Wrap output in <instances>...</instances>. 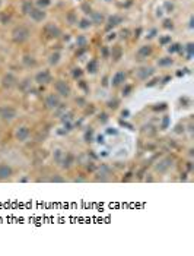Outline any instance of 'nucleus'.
Segmentation results:
<instances>
[{"label": "nucleus", "mask_w": 194, "mask_h": 256, "mask_svg": "<svg viewBox=\"0 0 194 256\" xmlns=\"http://www.w3.org/2000/svg\"><path fill=\"white\" fill-rule=\"evenodd\" d=\"M150 53H152V49H150V45H143V47H140V49L137 50V57L144 59V57H148Z\"/></svg>", "instance_id": "obj_18"}, {"label": "nucleus", "mask_w": 194, "mask_h": 256, "mask_svg": "<svg viewBox=\"0 0 194 256\" xmlns=\"http://www.w3.org/2000/svg\"><path fill=\"white\" fill-rule=\"evenodd\" d=\"M111 56H113L114 60H120V57H121V47H118V45H115V47H113V51H111Z\"/></svg>", "instance_id": "obj_29"}, {"label": "nucleus", "mask_w": 194, "mask_h": 256, "mask_svg": "<svg viewBox=\"0 0 194 256\" xmlns=\"http://www.w3.org/2000/svg\"><path fill=\"white\" fill-rule=\"evenodd\" d=\"M107 107H108L109 110H113V111L118 110V107H120V100H117V98L109 100L108 103H107Z\"/></svg>", "instance_id": "obj_25"}, {"label": "nucleus", "mask_w": 194, "mask_h": 256, "mask_svg": "<svg viewBox=\"0 0 194 256\" xmlns=\"http://www.w3.org/2000/svg\"><path fill=\"white\" fill-rule=\"evenodd\" d=\"M22 62H23V64L27 66V68H34L36 64V60L32 56H25V57L22 59Z\"/></svg>", "instance_id": "obj_21"}, {"label": "nucleus", "mask_w": 194, "mask_h": 256, "mask_svg": "<svg viewBox=\"0 0 194 256\" xmlns=\"http://www.w3.org/2000/svg\"><path fill=\"white\" fill-rule=\"evenodd\" d=\"M44 34L47 37H50V38H57V37L61 35V31H60V28L54 23H47L44 28Z\"/></svg>", "instance_id": "obj_13"}, {"label": "nucleus", "mask_w": 194, "mask_h": 256, "mask_svg": "<svg viewBox=\"0 0 194 256\" xmlns=\"http://www.w3.org/2000/svg\"><path fill=\"white\" fill-rule=\"evenodd\" d=\"M61 104V98H60L57 94H47L44 98V107L45 110H50V111H54L56 108Z\"/></svg>", "instance_id": "obj_6"}, {"label": "nucleus", "mask_w": 194, "mask_h": 256, "mask_svg": "<svg viewBox=\"0 0 194 256\" xmlns=\"http://www.w3.org/2000/svg\"><path fill=\"white\" fill-rule=\"evenodd\" d=\"M95 111H96V108H95L94 104H86L85 107H83V113H85V116H92V114H95Z\"/></svg>", "instance_id": "obj_28"}, {"label": "nucleus", "mask_w": 194, "mask_h": 256, "mask_svg": "<svg viewBox=\"0 0 194 256\" xmlns=\"http://www.w3.org/2000/svg\"><path fill=\"white\" fill-rule=\"evenodd\" d=\"M94 180L96 182H107V180L111 179V176H113V168L108 166V164H101V166L96 167V170L94 171Z\"/></svg>", "instance_id": "obj_2"}, {"label": "nucleus", "mask_w": 194, "mask_h": 256, "mask_svg": "<svg viewBox=\"0 0 194 256\" xmlns=\"http://www.w3.org/2000/svg\"><path fill=\"white\" fill-rule=\"evenodd\" d=\"M96 120H98V123H101V125H105V123L109 121V114L105 111H101L99 114H98V117H96Z\"/></svg>", "instance_id": "obj_23"}, {"label": "nucleus", "mask_w": 194, "mask_h": 256, "mask_svg": "<svg viewBox=\"0 0 194 256\" xmlns=\"http://www.w3.org/2000/svg\"><path fill=\"white\" fill-rule=\"evenodd\" d=\"M75 101H76V104H79V107H80V108H83L86 104H88V101H86L83 97H76V98H75Z\"/></svg>", "instance_id": "obj_36"}, {"label": "nucleus", "mask_w": 194, "mask_h": 256, "mask_svg": "<svg viewBox=\"0 0 194 256\" xmlns=\"http://www.w3.org/2000/svg\"><path fill=\"white\" fill-rule=\"evenodd\" d=\"M50 3H51V0H36V6L41 8V9H44V8H47V6H50Z\"/></svg>", "instance_id": "obj_35"}, {"label": "nucleus", "mask_w": 194, "mask_h": 256, "mask_svg": "<svg viewBox=\"0 0 194 256\" xmlns=\"http://www.w3.org/2000/svg\"><path fill=\"white\" fill-rule=\"evenodd\" d=\"M156 32H158V31H156V29H152V31H150L149 34H148V38H153V37H155V34H156Z\"/></svg>", "instance_id": "obj_48"}, {"label": "nucleus", "mask_w": 194, "mask_h": 256, "mask_svg": "<svg viewBox=\"0 0 194 256\" xmlns=\"http://www.w3.org/2000/svg\"><path fill=\"white\" fill-rule=\"evenodd\" d=\"M96 167H98V166H96L94 161H88V162H86L85 168H86V171H88V173H94V171L96 170Z\"/></svg>", "instance_id": "obj_32"}, {"label": "nucleus", "mask_w": 194, "mask_h": 256, "mask_svg": "<svg viewBox=\"0 0 194 256\" xmlns=\"http://www.w3.org/2000/svg\"><path fill=\"white\" fill-rule=\"evenodd\" d=\"M193 47H194L193 43H188V44H187V51H188V60H190V57L193 56V51H194Z\"/></svg>", "instance_id": "obj_42"}, {"label": "nucleus", "mask_w": 194, "mask_h": 256, "mask_svg": "<svg viewBox=\"0 0 194 256\" xmlns=\"http://www.w3.org/2000/svg\"><path fill=\"white\" fill-rule=\"evenodd\" d=\"M155 73V69L153 68H148V66H144V68H140L137 70V78H139L140 81H146L148 78H150L152 75Z\"/></svg>", "instance_id": "obj_15"}, {"label": "nucleus", "mask_w": 194, "mask_h": 256, "mask_svg": "<svg viewBox=\"0 0 194 256\" xmlns=\"http://www.w3.org/2000/svg\"><path fill=\"white\" fill-rule=\"evenodd\" d=\"M29 136H31V127L29 126H27V125L16 126V129L13 132L15 141H18V142H27L29 139Z\"/></svg>", "instance_id": "obj_5"}, {"label": "nucleus", "mask_w": 194, "mask_h": 256, "mask_svg": "<svg viewBox=\"0 0 194 256\" xmlns=\"http://www.w3.org/2000/svg\"><path fill=\"white\" fill-rule=\"evenodd\" d=\"M133 179V171H127L126 174L123 176V182H130Z\"/></svg>", "instance_id": "obj_40"}, {"label": "nucleus", "mask_w": 194, "mask_h": 256, "mask_svg": "<svg viewBox=\"0 0 194 256\" xmlns=\"http://www.w3.org/2000/svg\"><path fill=\"white\" fill-rule=\"evenodd\" d=\"M28 180H29V179H28V177H23V179H21V180H19V182H28Z\"/></svg>", "instance_id": "obj_53"}, {"label": "nucleus", "mask_w": 194, "mask_h": 256, "mask_svg": "<svg viewBox=\"0 0 194 256\" xmlns=\"http://www.w3.org/2000/svg\"><path fill=\"white\" fill-rule=\"evenodd\" d=\"M18 117V110L13 105H3L0 107V120L3 123H10Z\"/></svg>", "instance_id": "obj_3"}, {"label": "nucleus", "mask_w": 194, "mask_h": 256, "mask_svg": "<svg viewBox=\"0 0 194 256\" xmlns=\"http://www.w3.org/2000/svg\"><path fill=\"white\" fill-rule=\"evenodd\" d=\"M63 155H64V149L60 148V146H57V148L53 149V154H51V157H53V161H54L56 164H60L61 158H63Z\"/></svg>", "instance_id": "obj_17"}, {"label": "nucleus", "mask_w": 194, "mask_h": 256, "mask_svg": "<svg viewBox=\"0 0 194 256\" xmlns=\"http://www.w3.org/2000/svg\"><path fill=\"white\" fill-rule=\"evenodd\" d=\"M86 70H88V73H96V70H98V60H90L89 63H88V66H86Z\"/></svg>", "instance_id": "obj_20"}, {"label": "nucleus", "mask_w": 194, "mask_h": 256, "mask_svg": "<svg viewBox=\"0 0 194 256\" xmlns=\"http://www.w3.org/2000/svg\"><path fill=\"white\" fill-rule=\"evenodd\" d=\"M82 9L85 10V13H92V10H90V5H88V3H83V5H82Z\"/></svg>", "instance_id": "obj_43"}, {"label": "nucleus", "mask_w": 194, "mask_h": 256, "mask_svg": "<svg viewBox=\"0 0 194 256\" xmlns=\"http://www.w3.org/2000/svg\"><path fill=\"white\" fill-rule=\"evenodd\" d=\"M83 138H85L86 144H92V142H94V129L89 127V129L85 132V136H83Z\"/></svg>", "instance_id": "obj_27"}, {"label": "nucleus", "mask_w": 194, "mask_h": 256, "mask_svg": "<svg viewBox=\"0 0 194 256\" xmlns=\"http://www.w3.org/2000/svg\"><path fill=\"white\" fill-rule=\"evenodd\" d=\"M79 88L80 90H83V92H89V86H88V84H86L85 81H82V79H79Z\"/></svg>", "instance_id": "obj_37"}, {"label": "nucleus", "mask_w": 194, "mask_h": 256, "mask_svg": "<svg viewBox=\"0 0 194 256\" xmlns=\"http://www.w3.org/2000/svg\"><path fill=\"white\" fill-rule=\"evenodd\" d=\"M18 84V79L15 76L13 73H6L3 79H2V86L5 88V90H10V88H13L15 85Z\"/></svg>", "instance_id": "obj_12"}, {"label": "nucleus", "mask_w": 194, "mask_h": 256, "mask_svg": "<svg viewBox=\"0 0 194 256\" xmlns=\"http://www.w3.org/2000/svg\"><path fill=\"white\" fill-rule=\"evenodd\" d=\"M72 76L75 78V79H82V76H83V72H82L79 68H75L72 70Z\"/></svg>", "instance_id": "obj_33"}, {"label": "nucleus", "mask_w": 194, "mask_h": 256, "mask_svg": "<svg viewBox=\"0 0 194 256\" xmlns=\"http://www.w3.org/2000/svg\"><path fill=\"white\" fill-rule=\"evenodd\" d=\"M102 56H104V57H108V49H107V47H102Z\"/></svg>", "instance_id": "obj_49"}, {"label": "nucleus", "mask_w": 194, "mask_h": 256, "mask_svg": "<svg viewBox=\"0 0 194 256\" xmlns=\"http://www.w3.org/2000/svg\"><path fill=\"white\" fill-rule=\"evenodd\" d=\"M60 62V53L59 51H56V53H51L48 56V63H50L51 66H56L57 63Z\"/></svg>", "instance_id": "obj_22"}, {"label": "nucleus", "mask_w": 194, "mask_h": 256, "mask_svg": "<svg viewBox=\"0 0 194 256\" xmlns=\"http://www.w3.org/2000/svg\"><path fill=\"white\" fill-rule=\"evenodd\" d=\"M169 125H171V119H169V116H163L162 121H161V125H159V129H161V131H167L168 127H169Z\"/></svg>", "instance_id": "obj_24"}, {"label": "nucleus", "mask_w": 194, "mask_h": 256, "mask_svg": "<svg viewBox=\"0 0 194 256\" xmlns=\"http://www.w3.org/2000/svg\"><path fill=\"white\" fill-rule=\"evenodd\" d=\"M156 82H158V79H155V81L149 82V84H146V86H155V85H156Z\"/></svg>", "instance_id": "obj_51"}, {"label": "nucleus", "mask_w": 194, "mask_h": 256, "mask_svg": "<svg viewBox=\"0 0 194 256\" xmlns=\"http://www.w3.org/2000/svg\"><path fill=\"white\" fill-rule=\"evenodd\" d=\"M92 19H90V22L95 23V25H101V23L104 22V15L101 13V12H92Z\"/></svg>", "instance_id": "obj_19"}, {"label": "nucleus", "mask_w": 194, "mask_h": 256, "mask_svg": "<svg viewBox=\"0 0 194 256\" xmlns=\"http://www.w3.org/2000/svg\"><path fill=\"white\" fill-rule=\"evenodd\" d=\"M67 21L70 22V25H73V23H77V19H76V15H75V12H70V13H69Z\"/></svg>", "instance_id": "obj_38"}, {"label": "nucleus", "mask_w": 194, "mask_h": 256, "mask_svg": "<svg viewBox=\"0 0 194 256\" xmlns=\"http://www.w3.org/2000/svg\"><path fill=\"white\" fill-rule=\"evenodd\" d=\"M54 92L59 95L60 98H70L72 86L69 85V82H66L64 79H57L54 82Z\"/></svg>", "instance_id": "obj_1"}, {"label": "nucleus", "mask_w": 194, "mask_h": 256, "mask_svg": "<svg viewBox=\"0 0 194 256\" xmlns=\"http://www.w3.org/2000/svg\"><path fill=\"white\" fill-rule=\"evenodd\" d=\"M123 22V16L120 15H113V16H109L108 18V22H107V29H111V28L117 27L118 23Z\"/></svg>", "instance_id": "obj_16"}, {"label": "nucleus", "mask_w": 194, "mask_h": 256, "mask_svg": "<svg viewBox=\"0 0 194 256\" xmlns=\"http://www.w3.org/2000/svg\"><path fill=\"white\" fill-rule=\"evenodd\" d=\"M172 63H174V60H172L171 57H162V59H159L158 60V64L159 66H171Z\"/></svg>", "instance_id": "obj_30"}, {"label": "nucleus", "mask_w": 194, "mask_h": 256, "mask_svg": "<svg viewBox=\"0 0 194 256\" xmlns=\"http://www.w3.org/2000/svg\"><path fill=\"white\" fill-rule=\"evenodd\" d=\"M79 28L80 29H88V28H90L92 27V22H90V19H88V18H83V19H80L79 21Z\"/></svg>", "instance_id": "obj_26"}, {"label": "nucleus", "mask_w": 194, "mask_h": 256, "mask_svg": "<svg viewBox=\"0 0 194 256\" xmlns=\"http://www.w3.org/2000/svg\"><path fill=\"white\" fill-rule=\"evenodd\" d=\"M180 50H181V44H172V45H169L168 51H169V53H177V51H180Z\"/></svg>", "instance_id": "obj_39"}, {"label": "nucleus", "mask_w": 194, "mask_h": 256, "mask_svg": "<svg viewBox=\"0 0 194 256\" xmlns=\"http://www.w3.org/2000/svg\"><path fill=\"white\" fill-rule=\"evenodd\" d=\"M107 133H108V135H117V131H115V129H108Z\"/></svg>", "instance_id": "obj_50"}, {"label": "nucleus", "mask_w": 194, "mask_h": 256, "mask_svg": "<svg viewBox=\"0 0 194 256\" xmlns=\"http://www.w3.org/2000/svg\"><path fill=\"white\" fill-rule=\"evenodd\" d=\"M51 176H53V177H50V179H48L50 182H64L63 177H59L60 174H51Z\"/></svg>", "instance_id": "obj_41"}, {"label": "nucleus", "mask_w": 194, "mask_h": 256, "mask_svg": "<svg viewBox=\"0 0 194 256\" xmlns=\"http://www.w3.org/2000/svg\"><path fill=\"white\" fill-rule=\"evenodd\" d=\"M171 167H172V158L163 157L162 160H159V161L155 164V170H156V173H159V174H163V173H167Z\"/></svg>", "instance_id": "obj_8"}, {"label": "nucleus", "mask_w": 194, "mask_h": 256, "mask_svg": "<svg viewBox=\"0 0 194 256\" xmlns=\"http://www.w3.org/2000/svg\"><path fill=\"white\" fill-rule=\"evenodd\" d=\"M167 43H171V37H163V38H161V44L165 45Z\"/></svg>", "instance_id": "obj_45"}, {"label": "nucleus", "mask_w": 194, "mask_h": 256, "mask_svg": "<svg viewBox=\"0 0 194 256\" xmlns=\"http://www.w3.org/2000/svg\"><path fill=\"white\" fill-rule=\"evenodd\" d=\"M29 35H31V32H29V29L25 27H16L12 31V40L16 43V44H23L25 41H28V38H29Z\"/></svg>", "instance_id": "obj_4"}, {"label": "nucleus", "mask_w": 194, "mask_h": 256, "mask_svg": "<svg viewBox=\"0 0 194 256\" xmlns=\"http://www.w3.org/2000/svg\"><path fill=\"white\" fill-rule=\"evenodd\" d=\"M96 142H98V144H105V136L104 135H98L96 136Z\"/></svg>", "instance_id": "obj_44"}, {"label": "nucleus", "mask_w": 194, "mask_h": 256, "mask_svg": "<svg viewBox=\"0 0 194 256\" xmlns=\"http://www.w3.org/2000/svg\"><path fill=\"white\" fill-rule=\"evenodd\" d=\"M75 162H76L75 154L70 152V151H67V152H64L63 158H61V161H60V167H61L63 170H70Z\"/></svg>", "instance_id": "obj_9"}, {"label": "nucleus", "mask_w": 194, "mask_h": 256, "mask_svg": "<svg viewBox=\"0 0 194 256\" xmlns=\"http://www.w3.org/2000/svg\"><path fill=\"white\" fill-rule=\"evenodd\" d=\"M28 15L31 16V19L34 21V22H42V21L45 19V16H47L45 10L41 9V8H32L31 12H29Z\"/></svg>", "instance_id": "obj_11"}, {"label": "nucleus", "mask_w": 194, "mask_h": 256, "mask_svg": "<svg viewBox=\"0 0 194 256\" xmlns=\"http://www.w3.org/2000/svg\"><path fill=\"white\" fill-rule=\"evenodd\" d=\"M51 79H53V76H51V73L48 69L40 70V72L35 75V82L40 84V85H47V84H50Z\"/></svg>", "instance_id": "obj_10"}, {"label": "nucleus", "mask_w": 194, "mask_h": 256, "mask_svg": "<svg viewBox=\"0 0 194 256\" xmlns=\"http://www.w3.org/2000/svg\"><path fill=\"white\" fill-rule=\"evenodd\" d=\"M32 8H34V6H32L31 2H25V3H23V6H22V12H23L25 15H28L29 12H31Z\"/></svg>", "instance_id": "obj_34"}, {"label": "nucleus", "mask_w": 194, "mask_h": 256, "mask_svg": "<svg viewBox=\"0 0 194 256\" xmlns=\"http://www.w3.org/2000/svg\"><path fill=\"white\" fill-rule=\"evenodd\" d=\"M169 79H171V76H165L162 79V84H168V81H169Z\"/></svg>", "instance_id": "obj_52"}, {"label": "nucleus", "mask_w": 194, "mask_h": 256, "mask_svg": "<svg viewBox=\"0 0 194 256\" xmlns=\"http://www.w3.org/2000/svg\"><path fill=\"white\" fill-rule=\"evenodd\" d=\"M124 82H126V72H124V70H118V72H115L113 79H111V85H113L114 88H117V86L123 85Z\"/></svg>", "instance_id": "obj_14"}, {"label": "nucleus", "mask_w": 194, "mask_h": 256, "mask_svg": "<svg viewBox=\"0 0 194 256\" xmlns=\"http://www.w3.org/2000/svg\"><path fill=\"white\" fill-rule=\"evenodd\" d=\"M131 91H133V85L131 84H124V88L121 90V95L123 97H129L131 94Z\"/></svg>", "instance_id": "obj_31"}, {"label": "nucleus", "mask_w": 194, "mask_h": 256, "mask_svg": "<svg viewBox=\"0 0 194 256\" xmlns=\"http://www.w3.org/2000/svg\"><path fill=\"white\" fill-rule=\"evenodd\" d=\"M15 174L13 167L7 164V162H0V182H6L10 180Z\"/></svg>", "instance_id": "obj_7"}, {"label": "nucleus", "mask_w": 194, "mask_h": 256, "mask_svg": "<svg viewBox=\"0 0 194 256\" xmlns=\"http://www.w3.org/2000/svg\"><path fill=\"white\" fill-rule=\"evenodd\" d=\"M129 116H130V111H129L127 108H126V110H123V111H121V117H124V119H127V117H129Z\"/></svg>", "instance_id": "obj_47"}, {"label": "nucleus", "mask_w": 194, "mask_h": 256, "mask_svg": "<svg viewBox=\"0 0 194 256\" xmlns=\"http://www.w3.org/2000/svg\"><path fill=\"white\" fill-rule=\"evenodd\" d=\"M163 27H165V28H172V27H174V25H172V21L167 19V21L163 22Z\"/></svg>", "instance_id": "obj_46"}]
</instances>
